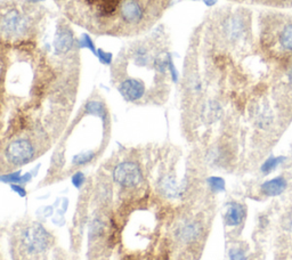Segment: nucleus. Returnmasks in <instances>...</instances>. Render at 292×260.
Here are the masks:
<instances>
[{
    "label": "nucleus",
    "instance_id": "obj_11",
    "mask_svg": "<svg viewBox=\"0 0 292 260\" xmlns=\"http://www.w3.org/2000/svg\"><path fill=\"white\" fill-rule=\"evenodd\" d=\"M285 161H287V156H270V158L263 163V166H261V172H263L264 175H270L271 172L275 171L277 167H280L282 163H284Z\"/></svg>",
    "mask_w": 292,
    "mask_h": 260
},
{
    "label": "nucleus",
    "instance_id": "obj_5",
    "mask_svg": "<svg viewBox=\"0 0 292 260\" xmlns=\"http://www.w3.org/2000/svg\"><path fill=\"white\" fill-rule=\"evenodd\" d=\"M39 155L38 149L30 141L15 139L6 143L2 156L4 161L11 167H21L31 162Z\"/></svg>",
    "mask_w": 292,
    "mask_h": 260
},
{
    "label": "nucleus",
    "instance_id": "obj_13",
    "mask_svg": "<svg viewBox=\"0 0 292 260\" xmlns=\"http://www.w3.org/2000/svg\"><path fill=\"white\" fill-rule=\"evenodd\" d=\"M84 182H85V176L82 175L81 172H77L72 177V184L74 185L77 188L80 187V186L84 184Z\"/></svg>",
    "mask_w": 292,
    "mask_h": 260
},
{
    "label": "nucleus",
    "instance_id": "obj_6",
    "mask_svg": "<svg viewBox=\"0 0 292 260\" xmlns=\"http://www.w3.org/2000/svg\"><path fill=\"white\" fill-rule=\"evenodd\" d=\"M51 236L39 224L29 226L22 234V243L29 252H41L47 249Z\"/></svg>",
    "mask_w": 292,
    "mask_h": 260
},
{
    "label": "nucleus",
    "instance_id": "obj_12",
    "mask_svg": "<svg viewBox=\"0 0 292 260\" xmlns=\"http://www.w3.org/2000/svg\"><path fill=\"white\" fill-rule=\"evenodd\" d=\"M209 186L212 191L221 192L225 189V181L220 177H210L208 179Z\"/></svg>",
    "mask_w": 292,
    "mask_h": 260
},
{
    "label": "nucleus",
    "instance_id": "obj_3",
    "mask_svg": "<svg viewBox=\"0 0 292 260\" xmlns=\"http://www.w3.org/2000/svg\"><path fill=\"white\" fill-rule=\"evenodd\" d=\"M52 19V12L38 1L1 0L0 42L12 43L35 38Z\"/></svg>",
    "mask_w": 292,
    "mask_h": 260
},
{
    "label": "nucleus",
    "instance_id": "obj_4",
    "mask_svg": "<svg viewBox=\"0 0 292 260\" xmlns=\"http://www.w3.org/2000/svg\"><path fill=\"white\" fill-rule=\"evenodd\" d=\"M260 39L264 48L278 54L292 55V19L287 21L268 22L263 19L260 25Z\"/></svg>",
    "mask_w": 292,
    "mask_h": 260
},
{
    "label": "nucleus",
    "instance_id": "obj_15",
    "mask_svg": "<svg viewBox=\"0 0 292 260\" xmlns=\"http://www.w3.org/2000/svg\"><path fill=\"white\" fill-rule=\"evenodd\" d=\"M283 227L292 234V215L288 216L287 218H285V221L283 222Z\"/></svg>",
    "mask_w": 292,
    "mask_h": 260
},
{
    "label": "nucleus",
    "instance_id": "obj_9",
    "mask_svg": "<svg viewBox=\"0 0 292 260\" xmlns=\"http://www.w3.org/2000/svg\"><path fill=\"white\" fill-rule=\"evenodd\" d=\"M245 216V210L238 203H231L228 205L225 221L228 226H237L243 222Z\"/></svg>",
    "mask_w": 292,
    "mask_h": 260
},
{
    "label": "nucleus",
    "instance_id": "obj_1",
    "mask_svg": "<svg viewBox=\"0 0 292 260\" xmlns=\"http://www.w3.org/2000/svg\"><path fill=\"white\" fill-rule=\"evenodd\" d=\"M174 78L171 38L161 24L126 43L111 64V79L127 102L164 101Z\"/></svg>",
    "mask_w": 292,
    "mask_h": 260
},
{
    "label": "nucleus",
    "instance_id": "obj_16",
    "mask_svg": "<svg viewBox=\"0 0 292 260\" xmlns=\"http://www.w3.org/2000/svg\"><path fill=\"white\" fill-rule=\"evenodd\" d=\"M12 188L14 189V191L16 192V193H18L19 195L22 196H25V194H26V192H25V189L23 188V187H21V186H18V185H12Z\"/></svg>",
    "mask_w": 292,
    "mask_h": 260
},
{
    "label": "nucleus",
    "instance_id": "obj_2",
    "mask_svg": "<svg viewBox=\"0 0 292 260\" xmlns=\"http://www.w3.org/2000/svg\"><path fill=\"white\" fill-rule=\"evenodd\" d=\"M73 25L98 37L138 38L152 31L172 0H53Z\"/></svg>",
    "mask_w": 292,
    "mask_h": 260
},
{
    "label": "nucleus",
    "instance_id": "obj_8",
    "mask_svg": "<svg viewBox=\"0 0 292 260\" xmlns=\"http://www.w3.org/2000/svg\"><path fill=\"white\" fill-rule=\"evenodd\" d=\"M287 188L288 181L283 176H277V177L266 181L260 185L261 194L267 196V198H275V196L283 194Z\"/></svg>",
    "mask_w": 292,
    "mask_h": 260
},
{
    "label": "nucleus",
    "instance_id": "obj_10",
    "mask_svg": "<svg viewBox=\"0 0 292 260\" xmlns=\"http://www.w3.org/2000/svg\"><path fill=\"white\" fill-rule=\"evenodd\" d=\"M200 234V227L197 223H185L177 231V236L181 241L192 242Z\"/></svg>",
    "mask_w": 292,
    "mask_h": 260
},
{
    "label": "nucleus",
    "instance_id": "obj_14",
    "mask_svg": "<svg viewBox=\"0 0 292 260\" xmlns=\"http://www.w3.org/2000/svg\"><path fill=\"white\" fill-rule=\"evenodd\" d=\"M230 256L231 260H245L244 253L241 250H232Z\"/></svg>",
    "mask_w": 292,
    "mask_h": 260
},
{
    "label": "nucleus",
    "instance_id": "obj_17",
    "mask_svg": "<svg viewBox=\"0 0 292 260\" xmlns=\"http://www.w3.org/2000/svg\"><path fill=\"white\" fill-rule=\"evenodd\" d=\"M287 78H288V83H289V87H290V88L292 89V65L290 66V69L288 70Z\"/></svg>",
    "mask_w": 292,
    "mask_h": 260
},
{
    "label": "nucleus",
    "instance_id": "obj_7",
    "mask_svg": "<svg viewBox=\"0 0 292 260\" xmlns=\"http://www.w3.org/2000/svg\"><path fill=\"white\" fill-rule=\"evenodd\" d=\"M113 178L119 185L125 187H132V186H137L142 182V170L134 161H122L115 166Z\"/></svg>",
    "mask_w": 292,
    "mask_h": 260
}]
</instances>
